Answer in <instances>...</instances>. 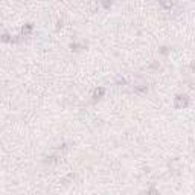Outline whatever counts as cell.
<instances>
[{
  "label": "cell",
  "mask_w": 195,
  "mask_h": 195,
  "mask_svg": "<svg viewBox=\"0 0 195 195\" xmlns=\"http://www.w3.org/2000/svg\"><path fill=\"white\" fill-rule=\"evenodd\" d=\"M101 95H104V89H99L95 92V96H101Z\"/></svg>",
  "instance_id": "obj_1"
}]
</instances>
